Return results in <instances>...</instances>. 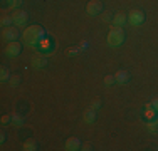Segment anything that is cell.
Listing matches in <instances>:
<instances>
[{
    "instance_id": "cell-16",
    "label": "cell",
    "mask_w": 158,
    "mask_h": 151,
    "mask_svg": "<svg viewBox=\"0 0 158 151\" xmlns=\"http://www.w3.org/2000/svg\"><path fill=\"white\" fill-rule=\"evenodd\" d=\"M0 24H2L3 27H10V25L14 24L12 15H3V17H2V20H0Z\"/></svg>"
},
{
    "instance_id": "cell-22",
    "label": "cell",
    "mask_w": 158,
    "mask_h": 151,
    "mask_svg": "<svg viewBox=\"0 0 158 151\" xmlns=\"http://www.w3.org/2000/svg\"><path fill=\"white\" fill-rule=\"evenodd\" d=\"M12 123L14 124H15V126H22V124H24V121H22V118H20V116H12Z\"/></svg>"
},
{
    "instance_id": "cell-10",
    "label": "cell",
    "mask_w": 158,
    "mask_h": 151,
    "mask_svg": "<svg viewBox=\"0 0 158 151\" xmlns=\"http://www.w3.org/2000/svg\"><path fill=\"white\" fill-rule=\"evenodd\" d=\"M128 22V18H126V15L125 14H121V12H118V14H114V17H113V24L116 25V27H123Z\"/></svg>"
},
{
    "instance_id": "cell-5",
    "label": "cell",
    "mask_w": 158,
    "mask_h": 151,
    "mask_svg": "<svg viewBox=\"0 0 158 151\" xmlns=\"http://www.w3.org/2000/svg\"><path fill=\"white\" fill-rule=\"evenodd\" d=\"M86 12L89 15H98L103 12V2L101 0H91V2H88V5H86Z\"/></svg>"
},
{
    "instance_id": "cell-2",
    "label": "cell",
    "mask_w": 158,
    "mask_h": 151,
    "mask_svg": "<svg viewBox=\"0 0 158 151\" xmlns=\"http://www.w3.org/2000/svg\"><path fill=\"white\" fill-rule=\"evenodd\" d=\"M125 42V32H123L121 27H113L110 30V34H108V44L111 45V47H118V45H121Z\"/></svg>"
},
{
    "instance_id": "cell-13",
    "label": "cell",
    "mask_w": 158,
    "mask_h": 151,
    "mask_svg": "<svg viewBox=\"0 0 158 151\" xmlns=\"http://www.w3.org/2000/svg\"><path fill=\"white\" fill-rule=\"evenodd\" d=\"M24 149L25 151H35L37 149V143L34 141V139H27V141H24Z\"/></svg>"
},
{
    "instance_id": "cell-9",
    "label": "cell",
    "mask_w": 158,
    "mask_h": 151,
    "mask_svg": "<svg viewBox=\"0 0 158 151\" xmlns=\"http://www.w3.org/2000/svg\"><path fill=\"white\" fill-rule=\"evenodd\" d=\"M82 118H84V121L88 124H93L96 121V109H93V108H88L84 111V116H82Z\"/></svg>"
},
{
    "instance_id": "cell-24",
    "label": "cell",
    "mask_w": 158,
    "mask_h": 151,
    "mask_svg": "<svg viewBox=\"0 0 158 151\" xmlns=\"http://www.w3.org/2000/svg\"><path fill=\"white\" fill-rule=\"evenodd\" d=\"M10 121H12V116H9V114L2 116V124H9Z\"/></svg>"
},
{
    "instance_id": "cell-4",
    "label": "cell",
    "mask_w": 158,
    "mask_h": 151,
    "mask_svg": "<svg viewBox=\"0 0 158 151\" xmlns=\"http://www.w3.org/2000/svg\"><path fill=\"white\" fill-rule=\"evenodd\" d=\"M2 37L7 42H14V40H17L19 37H20V30L17 27H5L2 32Z\"/></svg>"
},
{
    "instance_id": "cell-27",
    "label": "cell",
    "mask_w": 158,
    "mask_h": 151,
    "mask_svg": "<svg viewBox=\"0 0 158 151\" xmlns=\"http://www.w3.org/2000/svg\"><path fill=\"white\" fill-rule=\"evenodd\" d=\"M103 20H110V12H104L103 14Z\"/></svg>"
},
{
    "instance_id": "cell-25",
    "label": "cell",
    "mask_w": 158,
    "mask_h": 151,
    "mask_svg": "<svg viewBox=\"0 0 158 151\" xmlns=\"http://www.w3.org/2000/svg\"><path fill=\"white\" fill-rule=\"evenodd\" d=\"M99 106H101V99H94V101H93V104H91V108L93 109H99Z\"/></svg>"
},
{
    "instance_id": "cell-23",
    "label": "cell",
    "mask_w": 158,
    "mask_h": 151,
    "mask_svg": "<svg viewBox=\"0 0 158 151\" xmlns=\"http://www.w3.org/2000/svg\"><path fill=\"white\" fill-rule=\"evenodd\" d=\"M150 103H152V108L155 109V111L158 112V97H153L152 101H150Z\"/></svg>"
},
{
    "instance_id": "cell-7",
    "label": "cell",
    "mask_w": 158,
    "mask_h": 151,
    "mask_svg": "<svg viewBox=\"0 0 158 151\" xmlns=\"http://www.w3.org/2000/svg\"><path fill=\"white\" fill-rule=\"evenodd\" d=\"M12 18H14V25H19V27H22V25L27 24L29 15H27V12H24V10H17V12L12 14Z\"/></svg>"
},
{
    "instance_id": "cell-21",
    "label": "cell",
    "mask_w": 158,
    "mask_h": 151,
    "mask_svg": "<svg viewBox=\"0 0 158 151\" xmlns=\"http://www.w3.org/2000/svg\"><path fill=\"white\" fill-rule=\"evenodd\" d=\"M9 82H10V86H19L20 84V76H12Z\"/></svg>"
},
{
    "instance_id": "cell-17",
    "label": "cell",
    "mask_w": 158,
    "mask_h": 151,
    "mask_svg": "<svg viewBox=\"0 0 158 151\" xmlns=\"http://www.w3.org/2000/svg\"><path fill=\"white\" fill-rule=\"evenodd\" d=\"M146 128H148L150 131H158V116L155 119L148 121V123H146Z\"/></svg>"
},
{
    "instance_id": "cell-11",
    "label": "cell",
    "mask_w": 158,
    "mask_h": 151,
    "mask_svg": "<svg viewBox=\"0 0 158 151\" xmlns=\"http://www.w3.org/2000/svg\"><path fill=\"white\" fill-rule=\"evenodd\" d=\"M114 79L118 84H126L128 81H130V74L126 72V71H118V72L114 74Z\"/></svg>"
},
{
    "instance_id": "cell-6",
    "label": "cell",
    "mask_w": 158,
    "mask_h": 151,
    "mask_svg": "<svg viewBox=\"0 0 158 151\" xmlns=\"http://www.w3.org/2000/svg\"><path fill=\"white\" fill-rule=\"evenodd\" d=\"M22 51V44L17 42V40H14V42H9L5 47V54L9 55V57H17L19 54H20Z\"/></svg>"
},
{
    "instance_id": "cell-14",
    "label": "cell",
    "mask_w": 158,
    "mask_h": 151,
    "mask_svg": "<svg viewBox=\"0 0 158 151\" xmlns=\"http://www.w3.org/2000/svg\"><path fill=\"white\" fill-rule=\"evenodd\" d=\"M156 116H158V112H156L153 108H146V109H145V119L152 121V119H155Z\"/></svg>"
},
{
    "instance_id": "cell-12",
    "label": "cell",
    "mask_w": 158,
    "mask_h": 151,
    "mask_svg": "<svg viewBox=\"0 0 158 151\" xmlns=\"http://www.w3.org/2000/svg\"><path fill=\"white\" fill-rule=\"evenodd\" d=\"M47 64V59L44 57V55H35V57L32 59V66L34 67H39V69H42V67H46Z\"/></svg>"
},
{
    "instance_id": "cell-19",
    "label": "cell",
    "mask_w": 158,
    "mask_h": 151,
    "mask_svg": "<svg viewBox=\"0 0 158 151\" xmlns=\"http://www.w3.org/2000/svg\"><path fill=\"white\" fill-rule=\"evenodd\" d=\"M22 0H7V5L10 7V9H17V7H20Z\"/></svg>"
},
{
    "instance_id": "cell-18",
    "label": "cell",
    "mask_w": 158,
    "mask_h": 151,
    "mask_svg": "<svg viewBox=\"0 0 158 151\" xmlns=\"http://www.w3.org/2000/svg\"><path fill=\"white\" fill-rule=\"evenodd\" d=\"M116 82V79H114V74H108L106 77H104V86H113Z\"/></svg>"
},
{
    "instance_id": "cell-1",
    "label": "cell",
    "mask_w": 158,
    "mask_h": 151,
    "mask_svg": "<svg viewBox=\"0 0 158 151\" xmlns=\"http://www.w3.org/2000/svg\"><path fill=\"white\" fill-rule=\"evenodd\" d=\"M44 35H46V32H44L42 27H39V25H31V27H27L24 30V34H22L24 40L29 45H37L40 39H44Z\"/></svg>"
},
{
    "instance_id": "cell-20",
    "label": "cell",
    "mask_w": 158,
    "mask_h": 151,
    "mask_svg": "<svg viewBox=\"0 0 158 151\" xmlns=\"http://www.w3.org/2000/svg\"><path fill=\"white\" fill-rule=\"evenodd\" d=\"M49 45H51V42H49V39H46V37L39 40V47L44 49V51H46V49H49Z\"/></svg>"
},
{
    "instance_id": "cell-26",
    "label": "cell",
    "mask_w": 158,
    "mask_h": 151,
    "mask_svg": "<svg viewBox=\"0 0 158 151\" xmlns=\"http://www.w3.org/2000/svg\"><path fill=\"white\" fill-rule=\"evenodd\" d=\"M81 149H84V151H89V149H91V145H88V143H86V145H82V146H81Z\"/></svg>"
},
{
    "instance_id": "cell-3",
    "label": "cell",
    "mask_w": 158,
    "mask_h": 151,
    "mask_svg": "<svg viewBox=\"0 0 158 151\" xmlns=\"http://www.w3.org/2000/svg\"><path fill=\"white\" fill-rule=\"evenodd\" d=\"M128 22H130L131 25H135V27H138V25H141L143 22H145V12H141V10L138 9H133L128 15Z\"/></svg>"
},
{
    "instance_id": "cell-8",
    "label": "cell",
    "mask_w": 158,
    "mask_h": 151,
    "mask_svg": "<svg viewBox=\"0 0 158 151\" xmlns=\"http://www.w3.org/2000/svg\"><path fill=\"white\" fill-rule=\"evenodd\" d=\"M81 146H82V143L79 141V138H69L66 141V145H64V148L67 151H77V149H81Z\"/></svg>"
},
{
    "instance_id": "cell-15",
    "label": "cell",
    "mask_w": 158,
    "mask_h": 151,
    "mask_svg": "<svg viewBox=\"0 0 158 151\" xmlns=\"http://www.w3.org/2000/svg\"><path fill=\"white\" fill-rule=\"evenodd\" d=\"M10 77H12V76H10L9 69H7V67H2V71H0V81H2V82H9Z\"/></svg>"
}]
</instances>
